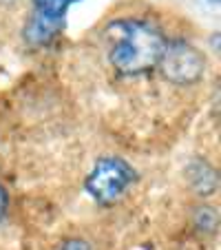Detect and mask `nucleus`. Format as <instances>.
<instances>
[{
  "mask_svg": "<svg viewBox=\"0 0 221 250\" xmlns=\"http://www.w3.org/2000/svg\"><path fill=\"white\" fill-rule=\"evenodd\" d=\"M137 182V170L124 157L104 155L84 177V190L100 206H113Z\"/></svg>",
  "mask_w": 221,
  "mask_h": 250,
  "instance_id": "2",
  "label": "nucleus"
},
{
  "mask_svg": "<svg viewBox=\"0 0 221 250\" xmlns=\"http://www.w3.org/2000/svg\"><path fill=\"white\" fill-rule=\"evenodd\" d=\"M7 212H9V190L5 188V184H0V224L5 222Z\"/></svg>",
  "mask_w": 221,
  "mask_h": 250,
  "instance_id": "8",
  "label": "nucleus"
},
{
  "mask_svg": "<svg viewBox=\"0 0 221 250\" xmlns=\"http://www.w3.org/2000/svg\"><path fill=\"white\" fill-rule=\"evenodd\" d=\"M78 2H82V0H33V14L64 22L69 9L73 5H78Z\"/></svg>",
  "mask_w": 221,
  "mask_h": 250,
  "instance_id": "5",
  "label": "nucleus"
},
{
  "mask_svg": "<svg viewBox=\"0 0 221 250\" xmlns=\"http://www.w3.org/2000/svg\"><path fill=\"white\" fill-rule=\"evenodd\" d=\"M161 78L177 86H193L206 73V58L195 44L186 40H166L157 62Z\"/></svg>",
  "mask_w": 221,
  "mask_h": 250,
  "instance_id": "3",
  "label": "nucleus"
},
{
  "mask_svg": "<svg viewBox=\"0 0 221 250\" xmlns=\"http://www.w3.org/2000/svg\"><path fill=\"white\" fill-rule=\"evenodd\" d=\"M106 58L120 76H144L157 69L166 36L151 20L118 18L104 29Z\"/></svg>",
  "mask_w": 221,
  "mask_h": 250,
  "instance_id": "1",
  "label": "nucleus"
},
{
  "mask_svg": "<svg viewBox=\"0 0 221 250\" xmlns=\"http://www.w3.org/2000/svg\"><path fill=\"white\" fill-rule=\"evenodd\" d=\"M193 224L199 232L212 235V232L217 230V224H219V215H217V210L212 206L201 204V206H197L193 210Z\"/></svg>",
  "mask_w": 221,
  "mask_h": 250,
  "instance_id": "6",
  "label": "nucleus"
},
{
  "mask_svg": "<svg viewBox=\"0 0 221 250\" xmlns=\"http://www.w3.org/2000/svg\"><path fill=\"white\" fill-rule=\"evenodd\" d=\"M208 2H210V5H219V0H208Z\"/></svg>",
  "mask_w": 221,
  "mask_h": 250,
  "instance_id": "9",
  "label": "nucleus"
},
{
  "mask_svg": "<svg viewBox=\"0 0 221 250\" xmlns=\"http://www.w3.org/2000/svg\"><path fill=\"white\" fill-rule=\"evenodd\" d=\"M186 182L193 188V193L197 197L206 199L210 195L217 193V186H219V177H217V168L206 160V157H193V160L186 164Z\"/></svg>",
  "mask_w": 221,
  "mask_h": 250,
  "instance_id": "4",
  "label": "nucleus"
},
{
  "mask_svg": "<svg viewBox=\"0 0 221 250\" xmlns=\"http://www.w3.org/2000/svg\"><path fill=\"white\" fill-rule=\"evenodd\" d=\"M56 250H95V248L89 239H84V237H69V239L62 241Z\"/></svg>",
  "mask_w": 221,
  "mask_h": 250,
  "instance_id": "7",
  "label": "nucleus"
}]
</instances>
